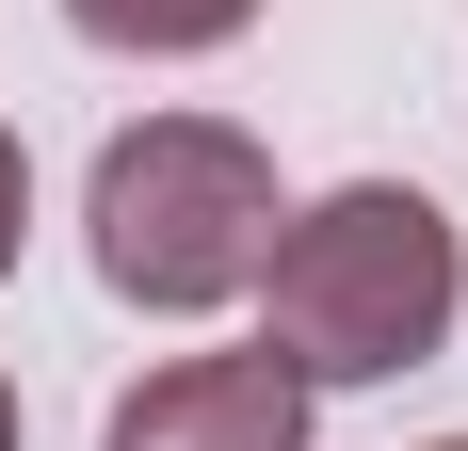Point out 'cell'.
Segmentation results:
<instances>
[{"instance_id": "4", "label": "cell", "mask_w": 468, "mask_h": 451, "mask_svg": "<svg viewBox=\"0 0 468 451\" xmlns=\"http://www.w3.org/2000/svg\"><path fill=\"white\" fill-rule=\"evenodd\" d=\"M65 33L113 48V65H194V48H242L259 0H65Z\"/></svg>"}, {"instance_id": "7", "label": "cell", "mask_w": 468, "mask_h": 451, "mask_svg": "<svg viewBox=\"0 0 468 451\" xmlns=\"http://www.w3.org/2000/svg\"><path fill=\"white\" fill-rule=\"evenodd\" d=\"M436 451H468V435H436Z\"/></svg>"}, {"instance_id": "3", "label": "cell", "mask_w": 468, "mask_h": 451, "mask_svg": "<svg viewBox=\"0 0 468 451\" xmlns=\"http://www.w3.org/2000/svg\"><path fill=\"white\" fill-rule=\"evenodd\" d=\"M97 451H307V387L275 355H162Z\"/></svg>"}, {"instance_id": "1", "label": "cell", "mask_w": 468, "mask_h": 451, "mask_svg": "<svg viewBox=\"0 0 468 451\" xmlns=\"http://www.w3.org/2000/svg\"><path fill=\"white\" fill-rule=\"evenodd\" d=\"M468 322V242L420 178H339L307 210H275L259 258V355L324 404V387H404L420 355H452Z\"/></svg>"}, {"instance_id": "6", "label": "cell", "mask_w": 468, "mask_h": 451, "mask_svg": "<svg viewBox=\"0 0 468 451\" xmlns=\"http://www.w3.org/2000/svg\"><path fill=\"white\" fill-rule=\"evenodd\" d=\"M0 451H16V387H0Z\"/></svg>"}, {"instance_id": "5", "label": "cell", "mask_w": 468, "mask_h": 451, "mask_svg": "<svg viewBox=\"0 0 468 451\" xmlns=\"http://www.w3.org/2000/svg\"><path fill=\"white\" fill-rule=\"evenodd\" d=\"M16 242H33V145L0 130V274H16Z\"/></svg>"}, {"instance_id": "2", "label": "cell", "mask_w": 468, "mask_h": 451, "mask_svg": "<svg viewBox=\"0 0 468 451\" xmlns=\"http://www.w3.org/2000/svg\"><path fill=\"white\" fill-rule=\"evenodd\" d=\"M275 145L227 130V113H145V130L97 145V178H81V258L113 307L145 322H210L259 290V258H275Z\"/></svg>"}]
</instances>
